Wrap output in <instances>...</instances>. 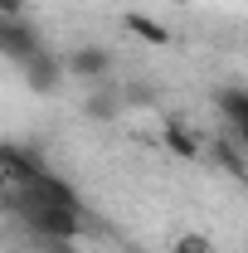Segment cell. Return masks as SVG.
<instances>
[{"mask_svg":"<svg viewBox=\"0 0 248 253\" xmlns=\"http://www.w3.org/2000/svg\"><path fill=\"white\" fill-rule=\"evenodd\" d=\"M68 73H78V78H88V83H102V78L112 73V54H107L102 44H83V49L68 54Z\"/></svg>","mask_w":248,"mask_h":253,"instance_id":"obj_3","label":"cell"},{"mask_svg":"<svg viewBox=\"0 0 248 253\" xmlns=\"http://www.w3.org/2000/svg\"><path fill=\"white\" fill-rule=\"evenodd\" d=\"M0 175L20 190V185H30V180H39V175H44V161L34 156V151H25V146L0 141Z\"/></svg>","mask_w":248,"mask_h":253,"instance_id":"obj_2","label":"cell"},{"mask_svg":"<svg viewBox=\"0 0 248 253\" xmlns=\"http://www.w3.org/2000/svg\"><path fill=\"white\" fill-rule=\"evenodd\" d=\"M20 68H25V83H30L34 93H54V88H59V73H63V63L54 59L49 49H39V54H34L30 63H20Z\"/></svg>","mask_w":248,"mask_h":253,"instance_id":"obj_4","label":"cell"},{"mask_svg":"<svg viewBox=\"0 0 248 253\" xmlns=\"http://www.w3.org/2000/svg\"><path fill=\"white\" fill-rule=\"evenodd\" d=\"M39 49H44V44H39V34L30 30V20H5V15H0V54H5V59L30 63Z\"/></svg>","mask_w":248,"mask_h":253,"instance_id":"obj_1","label":"cell"},{"mask_svg":"<svg viewBox=\"0 0 248 253\" xmlns=\"http://www.w3.org/2000/svg\"><path fill=\"white\" fill-rule=\"evenodd\" d=\"M126 30H131V34H141V39H151V44H165V39H170V34L161 30L156 20H146V15H126Z\"/></svg>","mask_w":248,"mask_h":253,"instance_id":"obj_8","label":"cell"},{"mask_svg":"<svg viewBox=\"0 0 248 253\" xmlns=\"http://www.w3.org/2000/svg\"><path fill=\"white\" fill-rule=\"evenodd\" d=\"M117 107H122V97H117V93H107V88H97V93L88 97V117H97V122L117 117Z\"/></svg>","mask_w":248,"mask_h":253,"instance_id":"obj_6","label":"cell"},{"mask_svg":"<svg viewBox=\"0 0 248 253\" xmlns=\"http://www.w3.org/2000/svg\"><path fill=\"white\" fill-rule=\"evenodd\" d=\"M165 146H170V151H175V156H195V151H200V146H195V136H190L185 126L180 122H165Z\"/></svg>","mask_w":248,"mask_h":253,"instance_id":"obj_7","label":"cell"},{"mask_svg":"<svg viewBox=\"0 0 248 253\" xmlns=\"http://www.w3.org/2000/svg\"><path fill=\"white\" fill-rule=\"evenodd\" d=\"M175 253H209V239H205V234H185V239L175 244Z\"/></svg>","mask_w":248,"mask_h":253,"instance_id":"obj_9","label":"cell"},{"mask_svg":"<svg viewBox=\"0 0 248 253\" xmlns=\"http://www.w3.org/2000/svg\"><path fill=\"white\" fill-rule=\"evenodd\" d=\"M0 15L5 20H25V0H0Z\"/></svg>","mask_w":248,"mask_h":253,"instance_id":"obj_10","label":"cell"},{"mask_svg":"<svg viewBox=\"0 0 248 253\" xmlns=\"http://www.w3.org/2000/svg\"><path fill=\"white\" fill-rule=\"evenodd\" d=\"M219 107H224L229 126L239 131V141L248 146V93L244 88H224V93H219Z\"/></svg>","mask_w":248,"mask_h":253,"instance_id":"obj_5","label":"cell"}]
</instances>
